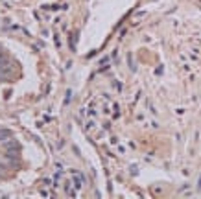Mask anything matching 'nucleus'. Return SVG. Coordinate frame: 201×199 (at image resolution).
<instances>
[{
  "label": "nucleus",
  "mask_w": 201,
  "mask_h": 199,
  "mask_svg": "<svg viewBox=\"0 0 201 199\" xmlns=\"http://www.w3.org/2000/svg\"><path fill=\"white\" fill-rule=\"evenodd\" d=\"M11 137V133L9 131H0V142H4V140H7Z\"/></svg>",
  "instance_id": "4"
},
{
  "label": "nucleus",
  "mask_w": 201,
  "mask_h": 199,
  "mask_svg": "<svg viewBox=\"0 0 201 199\" xmlns=\"http://www.w3.org/2000/svg\"><path fill=\"white\" fill-rule=\"evenodd\" d=\"M72 173H74V181H72V184H74V188H76V190H79V188L83 186V177L76 173V170H72Z\"/></svg>",
  "instance_id": "1"
},
{
  "label": "nucleus",
  "mask_w": 201,
  "mask_h": 199,
  "mask_svg": "<svg viewBox=\"0 0 201 199\" xmlns=\"http://www.w3.org/2000/svg\"><path fill=\"white\" fill-rule=\"evenodd\" d=\"M17 151L19 149H6V158H9V161H15V158H17L19 157V153H17Z\"/></svg>",
  "instance_id": "3"
},
{
  "label": "nucleus",
  "mask_w": 201,
  "mask_h": 199,
  "mask_svg": "<svg viewBox=\"0 0 201 199\" xmlns=\"http://www.w3.org/2000/svg\"><path fill=\"white\" fill-rule=\"evenodd\" d=\"M70 96H72V92H70V90H66V96H65V105H66L68 101H70Z\"/></svg>",
  "instance_id": "6"
},
{
  "label": "nucleus",
  "mask_w": 201,
  "mask_h": 199,
  "mask_svg": "<svg viewBox=\"0 0 201 199\" xmlns=\"http://www.w3.org/2000/svg\"><path fill=\"white\" fill-rule=\"evenodd\" d=\"M4 149H19V142L13 140V138L4 140Z\"/></svg>",
  "instance_id": "2"
},
{
  "label": "nucleus",
  "mask_w": 201,
  "mask_h": 199,
  "mask_svg": "<svg viewBox=\"0 0 201 199\" xmlns=\"http://www.w3.org/2000/svg\"><path fill=\"white\" fill-rule=\"evenodd\" d=\"M65 190H66V194H68V195H76V190H74L70 184H68V182L65 184Z\"/></svg>",
  "instance_id": "5"
}]
</instances>
